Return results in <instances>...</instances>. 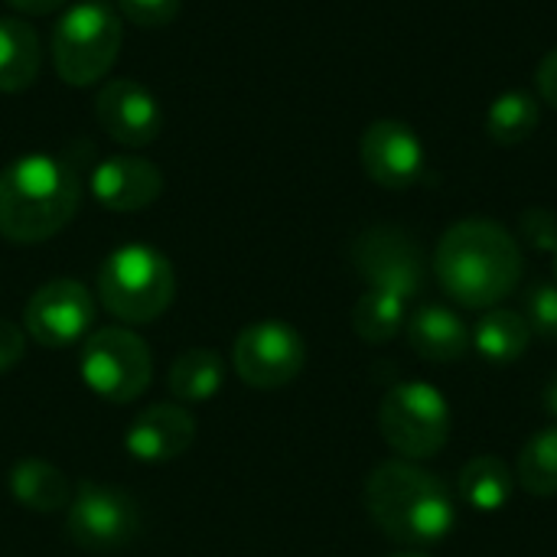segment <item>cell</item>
I'll return each instance as SVG.
<instances>
[{
  "mask_svg": "<svg viewBox=\"0 0 557 557\" xmlns=\"http://www.w3.org/2000/svg\"><path fill=\"white\" fill-rule=\"evenodd\" d=\"M525 258L516 235L493 219L454 222L434 251L441 290L467 310L499 307L522 281Z\"/></svg>",
  "mask_w": 557,
  "mask_h": 557,
  "instance_id": "obj_1",
  "label": "cell"
},
{
  "mask_svg": "<svg viewBox=\"0 0 557 557\" xmlns=\"http://www.w3.org/2000/svg\"><path fill=\"white\" fill-rule=\"evenodd\" d=\"M372 522L401 545H437L457 529V493L411 460H385L366 480Z\"/></svg>",
  "mask_w": 557,
  "mask_h": 557,
  "instance_id": "obj_2",
  "label": "cell"
},
{
  "mask_svg": "<svg viewBox=\"0 0 557 557\" xmlns=\"http://www.w3.org/2000/svg\"><path fill=\"white\" fill-rule=\"evenodd\" d=\"M82 199L75 170L49 153H26L0 170V235L13 245H39L59 235Z\"/></svg>",
  "mask_w": 557,
  "mask_h": 557,
  "instance_id": "obj_3",
  "label": "cell"
},
{
  "mask_svg": "<svg viewBox=\"0 0 557 557\" xmlns=\"http://www.w3.org/2000/svg\"><path fill=\"white\" fill-rule=\"evenodd\" d=\"M176 297V271L170 258L150 245H121L98 268V300L131 326L153 323Z\"/></svg>",
  "mask_w": 557,
  "mask_h": 557,
  "instance_id": "obj_4",
  "label": "cell"
},
{
  "mask_svg": "<svg viewBox=\"0 0 557 557\" xmlns=\"http://www.w3.org/2000/svg\"><path fill=\"white\" fill-rule=\"evenodd\" d=\"M124 39L121 16L98 0L72 7L52 33V65L65 85L88 88L117 62Z\"/></svg>",
  "mask_w": 557,
  "mask_h": 557,
  "instance_id": "obj_5",
  "label": "cell"
},
{
  "mask_svg": "<svg viewBox=\"0 0 557 557\" xmlns=\"http://www.w3.org/2000/svg\"><path fill=\"white\" fill-rule=\"evenodd\" d=\"M454 414L441 388L401 382L379 405V434L401 460H431L450 441Z\"/></svg>",
  "mask_w": 557,
  "mask_h": 557,
  "instance_id": "obj_6",
  "label": "cell"
},
{
  "mask_svg": "<svg viewBox=\"0 0 557 557\" xmlns=\"http://www.w3.org/2000/svg\"><path fill=\"white\" fill-rule=\"evenodd\" d=\"M82 382L111 405H127L150 388L153 356L131 326L91 330L78 352Z\"/></svg>",
  "mask_w": 557,
  "mask_h": 557,
  "instance_id": "obj_7",
  "label": "cell"
},
{
  "mask_svg": "<svg viewBox=\"0 0 557 557\" xmlns=\"http://www.w3.org/2000/svg\"><path fill=\"white\" fill-rule=\"evenodd\" d=\"M352 264L372 290L411 300L424 290L428 261L421 245L398 225H372L352 242Z\"/></svg>",
  "mask_w": 557,
  "mask_h": 557,
  "instance_id": "obj_8",
  "label": "cell"
},
{
  "mask_svg": "<svg viewBox=\"0 0 557 557\" xmlns=\"http://www.w3.org/2000/svg\"><path fill=\"white\" fill-rule=\"evenodd\" d=\"M232 362L245 385L271 392V388L290 385L304 372L307 346H304V336L290 323L258 320V323H248L235 336Z\"/></svg>",
  "mask_w": 557,
  "mask_h": 557,
  "instance_id": "obj_9",
  "label": "cell"
},
{
  "mask_svg": "<svg viewBox=\"0 0 557 557\" xmlns=\"http://www.w3.org/2000/svg\"><path fill=\"white\" fill-rule=\"evenodd\" d=\"M65 529L69 539L85 552H117L137 539L140 512L127 493L85 480L69 503Z\"/></svg>",
  "mask_w": 557,
  "mask_h": 557,
  "instance_id": "obj_10",
  "label": "cell"
},
{
  "mask_svg": "<svg viewBox=\"0 0 557 557\" xmlns=\"http://www.w3.org/2000/svg\"><path fill=\"white\" fill-rule=\"evenodd\" d=\"M95 297L85 284L72 277H59L42 284L23 310L26 333L42 349H69L75 343H85V336L95 326Z\"/></svg>",
  "mask_w": 557,
  "mask_h": 557,
  "instance_id": "obj_11",
  "label": "cell"
},
{
  "mask_svg": "<svg viewBox=\"0 0 557 557\" xmlns=\"http://www.w3.org/2000/svg\"><path fill=\"white\" fill-rule=\"evenodd\" d=\"M362 170L382 189H408L424 176V144L411 124L382 117L372 121L359 144Z\"/></svg>",
  "mask_w": 557,
  "mask_h": 557,
  "instance_id": "obj_12",
  "label": "cell"
},
{
  "mask_svg": "<svg viewBox=\"0 0 557 557\" xmlns=\"http://www.w3.org/2000/svg\"><path fill=\"white\" fill-rule=\"evenodd\" d=\"M95 121L121 147H147L163 127L160 101L134 78H111L95 98Z\"/></svg>",
  "mask_w": 557,
  "mask_h": 557,
  "instance_id": "obj_13",
  "label": "cell"
},
{
  "mask_svg": "<svg viewBox=\"0 0 557 557\" xmlns=\"http://www.w3.org/2000/svg\"><path fill=\"white\" fill-rule=\"evenodd\" d=\"M196 441V421L186 405H150L144 408L124 434V447L140 463H170L183 457Z\"/></svg>",
  "mask_w": 557,
  "mask_h": 557,
  "instance_id": "obj_14",
  "label": "cell"
},
{
  "mask_svg": "<svg viewBox=\"0 0 557 557\" xmlns=\"http://www.w3.org/2000/svg\"><path fill=\"white\" fill-rule=\"evenodd\" d=\"M163 193V173L144 157H108L91 173V196L111 212H140Z\"/></svg>",
  "mask_w": 557,
  "mask_h": 557,
  "instance_id": "obj_15",
  "label": "cell"
},
{
  "mask_svg": "<svg viewBox=\"0 0 557 557\" xmlns=\"http://www.w3.org/2000/svg\"><path fill=\"white\" fill-rule=\"evenodd\" d=\"M408 343L424 362H437V366L460 362L473 349L470 326L463 323L460 313H454L444 304H424L408 320Z\"/></svg>",
  "mask_w": 557,
  "mask_h": 557,
  "instance_id": "obj_16",
  "label": "cell"
},
{
  "mask_svg": "<svg viewBox=\"0 0 557 557\" xmlns=\"http://www.w3.org/2000/svg\"><path fill=\"white\" fill-rule=\"evenodd\" d=\"M470 343L486 362L509 366V362H516V359H522L529 352L532 326L525 323V317L519 310L493 307V310H483V317L470 330Z\"/></svg>",
  "mask_w": 557,
  "mask_h": 557,
  "instance_id": "obj_17",
  "label": "cell"
},
{
  "mask_svg": "<svg viewBox=\"0 0 557 557\" xmlns=\"http://www.w3.org/2000/svg\"><path fill=\"white\" fill-rule=\"evenodd\" d=\"M516 473L496 454H480L463 463L457 476V496L476 512H503L512 499Z\"/></svg>",
  "mask_w": 557,
  "mask_h": 557,
  "instance_id": "obj_18",
  "label": "cell"
},
{
  "mask_svg": "<svg viewBox=\"0 0 557 557\" xmlns=\"http://www.w3.org/2000/svg\"><path fill=\"white\" fill-rule=\"evenodd\" d=\"M42 65V46L29 23L16 16H0V91H26Z\"/></svg>",
  "mask_w": 557,
  "mask_h": 557,
  "instance_id": "obj_19",
  "label": "cell"
},
{
  "mask_svg": "<svg viewBox=\"0 0 557 557\" xmlns=\"http://www.w3.org/2000/svg\"><path fill=\"white\" fill-rule=\"evenodd\" d=\"M10 493L29 512H62L72 503L69 476L46 460H20L10 470Z\"/></svg>",
  "mask_w": 557,
  "mask_h": 557,
  "instance_id": "obj_20",
  "label": "cell"
},
{
  "mask_svg": "<svg viewBox=\"0 0 557 557\" xmlns=\"http://www.w3.org/2000/svg\"><path fill=\"white\" fill-rule=\"evenodd\" d=\"M225 382V362L215 349H202V346H193L186 352H180L170 366V375H166V385H170V395L180 401V405H206L219 395Z\"/></svg>",
  "mask_w": 557,
  "mask_h": 557,
  "instance_id": "obj_21",
  "label": "cell"
},
{
  "mask_svg": "<svg viewBox=\"0 0 557 557\" xmlns=\"http://www.w3.org/2000/svg\"><path fill=\"white\" fill-rule=\"evenodd\" d=\"M539 121H542V111H539L535 95L512 88V91L496 95V101L490 104L486 134L503 147H516V144H525L539 131Z\"/></svg>",
  "mask_w": 557,
  "mask_h": 557,
  "instance_id": "obj_22",
  "label": "cell"
},
{
  "mask_svg": "<svg viewBox=\"0 0 557 557\" xmlns=\"http://www.w3.org/2000/svg\"><path fill=\"white\" fill-rule=\"evenodd\" d=\"M516 480L529 496L552 499L557 496V424L535 431L519 460H516Z\"/></svg>",
  "mask_w": 557,
  "mask_h": 557,
  "instance_id": "obj_23",
  "label": "cell"
},
{
  "mask_svg": "<svg viewBox=\"0 0 557 557\" xmlns=\"http://www.w3.org/2000/svg\"><path fill=\"white\" fill-rule=\"evenodd\" d=\"M405 304L398 294L388 290H366L356 307H352V330L359 339H366L369 346H382L388 339H395L405 326Z\"/></svg>",
  "mask_w": 557,
  "mask_h": 557,
  "instance_id": "obj_24",
  "label": "cell"
},
{
  "mask_svg": "<svg viewBox=\"0 0 557 557\" xmlns=\"http://www.w3.org/2000/svg\"><path fill=\"white\" fill-rule=\"evenodd\" d=\"M522 317L532 326V336L557 339V284L535 281L522 297Z\"/></svg>",
  "mask_w": 557,
  "mask_h": 557,
  "instance_id": "obj_25",
  "label": "cell"
},
{
  "mask_svg": "<svg viewBox=\"0 0 557 557\" xmlns=\"http://www.w3.org/2000/svg\"><path fill=\"white\" fill-rule=\"evenodd\" d=\"M519 232L535 251H545V255L557 251V212L552 209H545V206L525 209L519 219Z\"/></svg>",
  "mask_w": 557,
  "mask_h": 557,
  "instance_id": "obj_26",
  "label": "cell"
},
{
  "mask_svg": "<svg viewBox=\"0 0 557 557\" xmlns=\"http://www.w3.org/2000/svg\"><path fill=\"white\" fill-rule=\"evenodd\" d=\"M121 16L140 29H160L176 20L180 0H117Z\"/></svg>",
  "mask_w": 557,
  "mask_h": 557,
  "instance_id": "obj_27",
  "label": "cell"
},
{
  "mask_svg": "<svg viewBox=\"0 0 557 557\" xmlns=\"http://www.w3.org/2000/svg\"><path fill=\"white\" fill-rule=\"evenodd\" d=\"M26 352V333L10 323V320H0V375L10 372Z\"/></svg>",
  "mask_w": 557,
  "mask_h": 557,
  "instance_id": "obj_28",
  "label": "cell"
},
{
  "mask_svg": "<svg viewBox=\"0 0 557 557\" xmlns=\"http://www.w3.org/2000/svg\"><path fill=\"white\" fill-rule=\"evenodd\" d=\"M535 85H539L542 101H548L552 108H557V46L539 62V69H535Z\"/></svg>",
  "mask_w": 557,
  "mask_h": 557,
  "instance_id": "obj_29",
  "label": "cell"
},
{
  "mask_svg": "<svg viewBox=\"0 0 557 557\" xmlns=\"http://www.w3.org/2000/svg\"><path fill=\"white\" fill-rule=\"evenodd\" d=\"M7 7L20 10V13H29V16H46L59 7H65L69 0H3Z\"/></svg>",
  "mask_w": 557,
  "mask_h": 557,
  "instance_id": "obj_30",
  "label": "cell"
},
{
  "mask_svg": "<svg viewBox=\"0 0 557 557\" xmlns=\"http://www.w3.org/2000/svg\"><path fill=\"white\" fill-rule=\"evenodd\" d=\"M545 411L557 421V372L552 375V382L545 385Z\"/></svg>",
  "mask_w": 557,
  "mask_h": 557,
  "instance_id": "obj_31",
  "label": "cell"
},
{
  "mask_svg": "<svg viewBox=\"0 0 557 557\" xmlns=\"http://www.w3.org/2000/svg\"><path fill=\"white\" fill-rule=\"evenodd\" d=\"M388 557H431V555H421V552H398V555H388Z\"/></svg>",
  "mask_w": 557,
  "mask_h": 557,
  "instance_id": "obj_32",
  "label": "cell"
},
{
  "mask_svg": "<svg viewBox=\"0 0 557 557\" xmlns=\"http://www.w3.org/2000/svg\"><path fill=\"white\" fill-rule=\"evenodd\" d=\"M555 284H557V251H555Z\"/></svg>",
  "mask_w": 557,
  "mask_h": 557,
  "instance_id": "obj_33",
  "label": "cell"
}]
</instances>
